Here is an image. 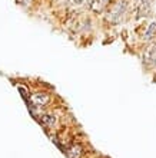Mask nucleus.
Here are the masks:
<instances>
[{"label": "nucleus", "mask_w": 156, "mask_h": 158, "mask_svg": "<svg viewBox=\"0 0 156 158\" xmlns=\"http://www.w3.org/2000/svg\"><path fill=\"white\" fill-rule=\"evenodd\" d=\"M126 3H125L123 0H120V2H118L116 3V6L113 7V10H112V13H110V19L113 22H116V20H119L120 19V16H123V13H125V10H126Z\"/></svg>", "instance_id": "nucleus-1"}, {"label": "nucleus", "mask_w": 156, "mask_h": 158, "mask_svg": "<svg viewBox=\"0 0 156 158\" xmlns=\"http://www.w3.org/2000/svg\"><path fill=\"white\" fill-rule=\"evenodd\" d=\"M30 104H33L34 106H43V105H46L47 102H49V96H47V94H42V92H39V94H34V95L30 96Z\"/></svg>", "instance_id": "nucleus-2"}, {"label": "nucleus", "mask_w": 156, "mask_h": 158, "mask_svg": "<svg viewBox=\"0 0 156 158\" xmlns=\"http://www.w3.org/2000/svg\"><path fill=\"white\" fill-rule=\"evenodd\" d=\"M37 121L45 127H53L56 124V118L52 114H40V115H37Z\"/></svg>", "instance_id": "nucleus-3"}, {"label": "nucleus", "mask_w": 156, "mask_h": 158, "mask_svg": "<svg viewBox=\"0 0 156 158\" xmlns=\"http://www.w3.org/2000/svg\"><path fill=\"white\" fill-rule=\"evenodd\" d=\"M145 62L148 65H153L156 63V43L155 45H150L145 53Z\"/></svg>", "instance_id": "nucleus-4"}, {"label": "nucleus", "mask_w": 156, "mask_h": 158, "mask_svg": "<svg viewBox=\"0 0 156 158\" xmlns=\"http://www.w3.org/2000/svg\"><path fill=\"white\" fill-rule=\"evenodd\" d=\"M82 155V147L80 145H73L67 151V157L69 158H80Z\"/></svg>", "instance_id": "nucleus-5"}, {"label": "nucleus", "mask_w": 156, "mask_h": 158, "mask_svg": "<svg viewBox=\"0 0 156 158\" xmlns=\"http://www.w3.org/2000/svg\"><path fill=\"white\" fill-rule=\"evenodd\" d=\"M155 35H156V23H150V26L145 32L143 38H145V40H150V39L155 38Z\"/></svg>", "instance_id": "nucleus-6"}, {"label": "nucleus", "mask_w": 156, "mask_h": 158, "mask_svg": "<svg viewBox=\"0 0 156 158\" xmlns=\"http://www.w3.org/2000/svg\"><path fill=\"white\" fill-rule=\"evenodd\" d=\"M19 91H20V94L25 96V98H27V89H26L25 86H19Z\"/></svg>", "instance_id": "nucleus-7"}]
</instances>
